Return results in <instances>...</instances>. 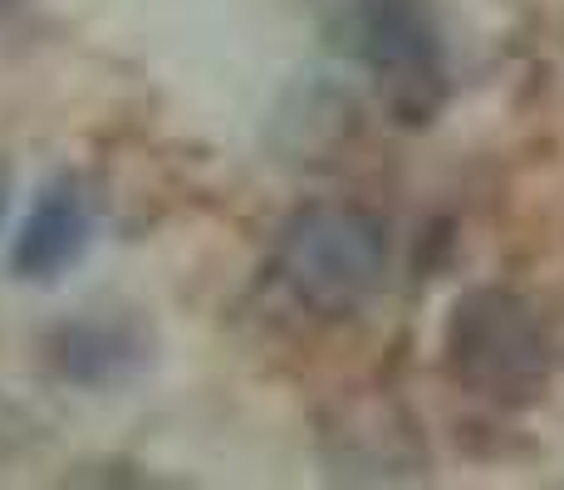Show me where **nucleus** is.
Listing matches in <instances>:
<instances>
[{"label":"nucleus","instance_id":"f257e3e1","mask_svg":"<svg viewBox=\"0 0 564 490\" xmlns=\"http://www.w3.org/2000/svg\"><path fill=\"white\" fill-rule=\"evenodd\" d=\"M275 275L310 314L344 319L364 309L388 275V231L359 206H310L285 221Z\"/></svg>","mask_w":564,"mask_h":490},{"label":"nucleus","instance_id":"f03ea898","mask_svg":"<svg viewBox=\"0 0 564 490\" xmlns=\"http://www.w3.org/2000/svg\"><path fill=\"white\" fill-rule=\"evenodd\" d=\"M447 368L462 388L491 402H530L550 378V344L516 294L471 290L452 309Z\"/></svg>","mask_w":564,"mask_h":490},{"label":"nucleus","instance_id":"7ed1b4c3","mask_svg":"<svg viewBox=\"0 0 564 490\" xmlns=\"http://www.w3.org/2000/svg\"><path fill=\"white\" fill-rule=\"evenodd\" d=\"M359 54L393 113H403L408 123H427L437 113L447 69H442V40L427 15V0H364Z\"/></svg>","mask_w":564,"mask_h":490},{"label":"nucleus","instance_id":"20e7f679","mask_svg":"<svg viewBox=\"0 0 564 490\" xmlns=\"http://www.w3.org/2000/svg\"><path fill=\"white\" fill-rule=\"evenodd\" d=\"M94 241V206L84 187L74 177H54L45 192L35 196L30 216L20 221L15 250H10V265L20 280H35L50 285L59 280L69 265H79L84 250Z\"/></svg>","mask_w":564,"mask_h":490},{"label":"nucleus","instance_id":"39448f33","mask_svg":"<svg viewBox=\"0 0 564 490\" xmlns=\"http://www.w3.org/2000/svg\"><path fill=\"white\" fill-rule=\"evenodd\" d=\"M6 206H10V167L0 162V221H6Z\"/></svg>","mask_w":564,"mask_h":490}]
</instances>
